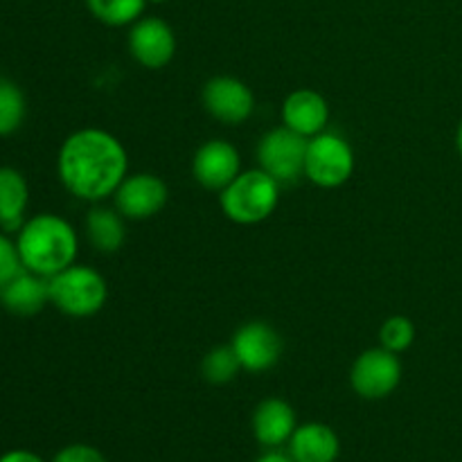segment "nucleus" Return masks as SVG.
<instances>
[{
  "label": "nucleus",
  "instance_id": "nucleus-17",
  "mask_svg": "<svg viewBox=\"0 0 462 462\" xmlns=\"http://www.w3.org/2000/svg\"><path fill=\"white\" fill-rule=\"evenodd\" d=\"M30 206V185L16 167L0 165V230L16 233Z\"/></svg>",
  "mask_w": 462,
  "mask_h": 462
},
{
  "label": "nucleus",
  "instance_id": "nucleus-4",
  "mask_svg": "<svg viewBox=\"0 0 462 462\" xmlns=\"http://www.w3.org/2000/svg\"><path fill=\"white\" fill-rule=\"evenodd\" d=\"M50 302L70 319H90L108 300V284L99 271L86 264H70L48 278Z\"/></svg>",
  "mask_w": 462,
  "mask_h": 462
},
{
  "label": "nucleus",
  "instance_id": "nucleus-18",
  "mask_svg": "<svg viewBox=\"0 0 462 462\" xmlns=\"http://www.w3.org/2000/svg\"><path fill=\"white\" fill-rule=\"evenodd\" d=\"M86 235L99 253H117L126 239L125 217L111 208L95 206L86 217Z\"/></svg>",
  "mask_w": 462,
  "mask_h": 462
},
{
  "label": "nucleus",
  "instance_id": "nucleus-28",
  "mask_svg": "<svg viewBox=\"0 0 462 462\" xmlns=\"http://www.w3.org/2000/svg\"><path fill=\"white\" fill-rule=\"evenodd\" d=\"M152 3V5H165V3H170V0H147V5Z\"/></svg>",
  "mask_w": 462,
  "mask_h": 462
},
{
  "label": "nucleus",
  "instance_id": "nucleus-13",
  "mask_svg": "<svg viewBox=\"0 0 462 462\" xmlns=\"http://www.w3.org/2000/svg\"><path fill=\"white\" fill-rule=\"evenodd\" d=\"M282 125L305 138L323 134L329 122V104L320 93L311 88H298L282 102Z\"/></svg>",
  "mask_w": 462,
  "mask_h": 462
},
{
  "label": "nucleus",
  "instance_id": "nucleus-6",
  "mask_svg": "<svg viewBox=\"0 0 462 462\" xmlns=\"http://www.w3.org/2000/svg\"><path fill=\"white\" fill-rule=\"evenodd\" d=\"M307 143L310 138L287 129L284 125L271 129L257 144V162L278 183H293L298 176L305 174Z\"/></svg>",
  "mask_w": 462,
  "mask_h": 462
},
{
  "label": "nucleus",
  "instance_id": "nucleus-12",
  "mask_svg": "<svg viewBox=\"0 0 462 462\" xmlns=\"http://www.w3.org/2000/svg\"><path fill=\"white\" fill-rule=\"evenodd\" d=\"M239 171H242V158L237 147L228 140H208L192 158V176L210 192H221L226 185L237 179Z\"/></svg>",
  "mask_w": 462,
  "mask_h": 462
},
{
  "label": "nucleus",
  "instance_id": "nucleus-11",
  "mask_svg": "<svg viewBox=\"0 0 462 462\" xmlns=\"http://www.w3.org/2000/svg\"><path fill=\"white\" fill-rule=\"evenodd\" d=\"M235 355H237L242 370L253 374L266 373L273 368L282 355V338L271 325L262 320H251L235 332L233 341Z\"/></svg>",
  "mask_w": 462,
  "mask_h": 462
},
{
  "label": "nucleus",
  "instance_id": "nucleus-25",
  "mask_svg": "<svg viewBox=\"0 0 462 462\" xmlns=\"http://www.w3.org/2000/svg\"><path fill=\"white\" fill-rule=\"evenodd\" d=\"M0 462H45L39 454L30 449H12L0 456Z\"/></svg>",
  "mask_w": 462,
  "mask_h": 462
},
{
  "label": "nucleus",
  "instance_id": "nucleus-9",
  "mask_svg": "<svg viewBox=\"0 0 462 462\" xmlns=\"http://www.w3.org/2000/svg\"><path fill=\"white\" fill-rule=\"evenodd\" d=\"M129 52L143 68L161 70L176 54L174 30L158 16L138 18L129 30Z\"/></svg>",
  "mask_w": 462,
  "mask_h": 462
},
{
  "label": "nucleus",
  "instance_id": "nucleus-3",
  "mask_svg": "<svg viewBox=\"0 0 462 462\" xmlns=\"http://www.w3.org/2000/svg\"><path fill=\"white\" fill-rule=\"evenodd\" d=\"M280 201V183L262 167L239 171L237 179L219 192L221 212L233 224H262L275 212Z\"/></svg>",
  "mask_w": 462,
  "mask_h": 462
},
{
  "label": "nucleus",
  "instance_id": "nucleus-10",
  "mask_svg": "<svg viewBox=\"0 0 462 462\" xmlns=\"http://www.w3.org/2000/svg\"><path fill=\"white\" fill-rule=\"evenodd\" d=\"M167 197H170V189H167L165 180L156 174H149V171L126 176L113 194L116 210L125 219L135 221L156 217L165 208Z\"/></svg>",
  "mask_w": 462,
  "mask_h": 462
},
{
  "label": "nucleus",
  "instance_id": "nucleus-2",
  "mask_svg": "<svg viewBox=\"0 0 462 462\" xmlns=\"http://www.w3.org/2000/svg\"><path fill=\"white\" fill-rule=\"evenodd\" d=\"M16 246L27 271L52 278L75 264L79 237L72 224L54 212H39L16 230Z\"/></svg>",
  "mask_w": 462,
  "mask_h": 462
},
{
  "label": "nucleus",
  "instance_id": "nucleus-16",
  "mask_svg": "<svg viewBox=\"0 0 462 462\" xmlns=\"http://www.w3.org/2000/svg\"><path fill=\"white\" fill-rule=\"evenodd\" d=\"M50 302L48 278L23 269L0 289V305L16 316H34Z\"/></svg>",
  "mask_w": 462,
  "mask_h": 462
},
{
  "label": "nucleus",
  "instance_id": "nucleus-19",
  "mask_svg": "<svg viewBox=\"0 0 462 462\" xmlns=\"http://www.w3.org/2000/svg\"><path fill=\"white\" fill-rule=\"evenodd\" d=\"M27 116L25 93L16 81L0 77V138L16 134Z\"/></svg>",
  "mask_w": 462,
  "mask_h": 462
},
{
  "label": "nucleus",
  "instance_id": "nucleus-14",
  "mask_svg": "<svg viewBox=\"0 0 462 462\" xmlns=\"http://www.w3.org/2000/svg\"><path fill=\"white\" fill-rule=\"evenodd\" d=\"M253 436L266 449H280L282 445H289L293 431H296V411L291 404L280 397H269L257 404L255 413L251 420Z\"/></svg>",
  "mask_w": 462,
  "mask_h": 462
},
{
  "label": "nucleus",
  "instance_id": "nucleus-1",
  "mask_svg": "<svg viewBox=\"0 0 462 462\" xmlns=\"http://www.w3.org/2000/svg\"><path fill=\"white\" fill-rule=\"evenodd\" d=\"M129 171V156L120 140L104 129H79L68 135L57 153L63 188L81 201L99 203L113 197Z\"/></svg>",
  "mask_w": 462,
  "mask_h": 462
},
{
  "label": "nucleus",
  "instance_id": "nucleus-5",
  "mask_svg": "<svg viewBox=\"0 0 462 462\" xmlns=\"http://www.w3.org/2000/svg\"><path fill=\"white\" fill-rule=\"evenodd\" d=\"M355 171V152L343 135L323 131L307 143L305 176L325 189L341 188Z\"/></svg>",
  "mask_w": 462,
  "mask_h": 462
},
{
  "label": "nucleus",
  "instance_id": "nucleus-15",
  "mask_svg": "<svg viewBox=\"0 0 462 462\" xmlns=\"http://www.w3.org/2000/svg\"><path fill=\"white\" fill-rule=\"evenodd\" d=\"M289 456L293 462H337L341 456V440L328 424H300L289 440Z\"/></svg>",
  "mask_w": 462,
  "mask_h": 462
},
{
  "label": "nucleus",
  "instance_id": "nucleus-24",
  "mask_svg": "<svg viewBox=\"0 0 462 462\" xmlns=\"http://www.w3.org/2000/svg\"><path fill=\"white\" fill-rule=\"evenodd\" d=\"M52 462H108L106 456L97 449V447H90V445H68L63 449H59L54 454Z\"/></svg>",
  "mask_w": 462,
  "mask_h": 462
},
{
  "label": "nucleus",
  "instance_id": "nucleus-8",
  "mask_svg": "<svg viewBox=\"0 0 462 462\" xmlns=\"http://www.w3.org/2000/svg\"><path fill=\"white\" fill-rule=\"evenodd\" d=\"M203 106L221 125H244L255 111V95L237 77H212L203 86Z\"/></svg>",
  "mask_w": 462,
  "mask_h": 462
},
{
  "label": "nucleus",
  "instance_id": "nucleus-27",
  "mask_svg": "<svg viewBox=\"0 0 462 462\" xmlns=\"http://www.w3.org/2000/svg\"><path fill=\"white\" fill-rule=\"evenodd\" d=\"M456 149H458V156L462 161V117L458 122V129H456Z\"/></svg>",
  "mask_w": 462,
  "mask_h": 462
},
{
  "label": "nucleus",
  "instance_id": "nucleus-26",
  "mask_svg": "<svg viewBox=\"0 0 462 462\" xmlns=\"http://www.w3.org/2000/svg\"><path fill=\"white\" fill-rule=\"evenodd\" d=\"M255 462H293V460H291V456H289V454H282V451H278V449H269L264 456H260V458H257Z\"/></svg>",
  "mask_w": 462,
  "mask_h": 462
},
{
  "label": "nucleus",
  "instance_id": "nucleus-20",
  "mask_svg": "<svg viewBox=\"0 0 462 462\" xmlns=\"http://www.w3.org/2000/svg\"><path fill=\"white\" fill-rule=\"evenodd\" d=\"M88 12L108 27L134 25L143 18L147 0H84Z\"/></svg>",
  "mask_w": 462,
  "mask_h": 462
},
{
  "label": "nucleus",
  "instance_id": "nucleus-7",
  "mask_svg": "<svg viewBox=\"0 0 462 462\" xmlns=\"http://www.w3.org/2000/svg\"><path fill=\"white\" fill-rule=\"evenodd\" d=\"M400 382V356L383 347H370L352 364L350 386L364 400H383L397 391Z\"/></svg>",
  "mask_w": 462,
  "mask_h": 462
},
{
  "label": "nucleus",
  "instance_id": "nucleus-21",
  "mask_svg": "<svg viewBox=\"0 0 462 462\" xmlns=\"http://www.w3.org/2000/svg\"><path fill=\"white\" fill-rule=\"evenodd\" d=\"M242 370L237 355H235L233 346H219L215 350L208 352L201 361V374L208 383L212 386H224L230 383Z\"/></svg>",
  "mask_w": 462,
  "mask_h": 462
},
{
  "label": "nucleus",
  "instance_id": "nucleus-23",
  "mask_svg": "<svg viewBox=\"0 0 462 462\" xmlns=\"http://www.w3.org/2000/svg\"><path fill=\"white\" fill-rule=\"evenodd\" d=\"M23 269H25V266H23L21 262L16 239H12L5 230H0V289H3L9 280L16 278Z\"/></svg>",
  "mask_w": 462,
  "mask_h": 462
},
{
  "label": "nucleus",
  "instance_id": "nucleus-22",
  "mask_svg": "<svg viewBox=\"0 0 462 462\" xmlns=\"http://www.w3.org/2000/svg\"><path fill=\"white\" fill-rule=\"evenodd\" d=\"M415 341V325L409 316H391L379 328V343L383 350L400 355L406 352Z\"/></svg>",
  "mask_w": 462,
  "mask_h": 462
}]
</instances>
